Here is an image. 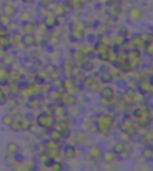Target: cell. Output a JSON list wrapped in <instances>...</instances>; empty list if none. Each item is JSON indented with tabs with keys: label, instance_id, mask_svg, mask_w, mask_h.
I'll use <instances>...</instances> for the list:
<instances>
[{
	"label": "cell",
	"instance_id": "obj_8",
	"mask_svg": "<svg viewBox=\"0 0 153 171\" xmlns=\"http://www.w3.org/2000/svg\"><path fill=\"white\" fill-rule=\"evenodd\" d=\"M123 131L125 133L128 134L130 136H132L133 135L136 134V127L133 126V123L131 121H125L124 122L122 123V126H121Z\"/></svg>",
	"mask_w": 153,
	"mask_h": 171
},
{
	"label": "cell",
	"instance_id": "obj_40",
	"mask_svg": "<svg viewBox=\"0 0 153 171\" xmlns=\"http://www.w3.org/2000/svg\"><path fill=\"white\" fill-rule=\"evenodd\" d=\"M45 82V78L44 77L40 76V74H36L34 76V83L37 85V86H42Z\"/></svg>",
	"mask_w": 153,
	"mask_h": 171
},
{
	"label": "cell",
	"instance_id": "obj_37",
	"mask_svg": "<svg viewBox=\"0 0 153 171\" xmlns=\"http://www.w3.org/2000/svg\"><path fill=\"white\" fill-rule=\"evenodd\" d=\"M22 36L23 35H21V34H19V33H14V35H13V37H10V39H11V42H12V44L14 45H17V44H19V43H21L22 42Z\"/></svg>",
	"mask_w": 153,
	"mask_h": 171
},
{
	"label": "cell",
	"instance_id": "obj_42",
	"mask_svg": "<svg viewBox=\"0 0 153 171\" xmlns=\"http://www.w3.org/2000/svg\"><path fill=\"white\" fill-rule=\"evenodd\" d=\"M81 69H82V70H84V71H86V72H90V71L92 69V67H93V66H92V63H91L90 61H88V60H87V61H86V62H85V63H84L81 66Z\"/></svg>",
	"mask_w": 153,
	"mask_h": 171
},
{
	"label": "cell",
	"instance_id": "obj_24",
	"mask_svg": "<svg viewBox=\"0 0 153 171\" xmlns=\"http://www.w3.org/2000/svg\"><path fill=\"white\" fill-rule=\"evenodd\" d=\"M113 151L116 154V156H120L124 151H126V145L124 143H116L115 145V146L113 148Z\"/></svg>",
	"mask_w": 153,
	"mask_h": 171
},
{
	"label": "cell",
	"instance_id": "obj_10",
	"mask_svg": "<svg viewBox=\"0 0 153 171\" xmlns=\"http://www.w3.org/2000/svg\"><path fill=\"white\" fill-rule=\"evenodd\" d=\"M22 27H23V30L24 31V33L34 34V32L38 29V24L34 22L27 21V22L22 23Z\"/></svg>",
	"mask_w": 153,
	"mask_h": 171
},
{
	"label": "cell",
	"instance_id": "obj_4",
	"mask_svg": "<svg viewBox=\"0 0 153 171\" xmlns=\"http://www.w3.org/2000/svg\"><path fill=\"white\" fill-rule=\"evenodd\" d=\"M22 43L26 47H30L36 45L37 40L34 34L30 33H24L22 36Z\"/></svg>",
	"mask_w": 153,
	"mask_h": 171
},
{
	"label": "cell",
	"instance_id": "obj_6",
	"mask_svg": "<svg viewBox=\"0 0 153 171\" xmlns=\"http://www.w3.org/2000/svg\"><path fill=\"white\" fill-rule=\"evenodd\" d=\"M13 44L11 42L10 37L7 34H0V48L7 52L12 47Z\"/></svg>",
	"mask_w": 153,
	"mask_h": 171
},
{
	"label": "cell",
	"instance_id": "obj_9",
	"mask_svg": "<svg viewBox=\"0 0 153 171\" xmlns=\"http://www.w3.org/2000/svg\"><path fill=\"white\" fill-rule=\"evenodd\" d=\"M43 24L45 25L46 29L50 30L55 29L58 23H57V20H56V16H54V15H48L44 18V22H43Z\"/></svg>",
	"mask_w": 153,
	"mask_h": 171
},
{
	"label": "cell",
	"instance_id": "obj_12",
	"mask_svg": "<svg viewBox=\"0 0 153 171\" xmlns=\"http://www.w3.org/2000/svg\"><path fill=\"white\" fill-rule=\"evenodd\" d=\"M103 151L100 147L92 146L89 149V155L91 160H99L100 159L102 158Z\"/></svg>",
	"mask_w": 153,
	"mask_h": 171
},
{
	"label": "cell",
	"instance_id": "obj_34",
	"mask_svg": "<svg viewBox=\"0 0 153 171\" xmlns=\"http://www.w3.org/2000/svg\"><path fill=\"white\" fill-rule=\"evenodd\" d=\"M14 120V116H12L10 113H9V114H5V115H4L3 118H2V123H3L5 126L9 127V126L11 125V123L13 122Z\"/></svg>",
	"mask_w": 153,
	"mask_h": 171
},
{
	"label": "cell",
	"instance_id": "obj_30",
	"mask_svg": "<svg viewBox=\"0 0 153 171\" xmlns=\"http://www.w3.org/2000/svg\"><path fill=\"white\" fill-rule=\"evenodd\" d=\"M49 136H50L51 139H54V140H57V141H60L62 139V136H61V132L58 131L57 129L56 128H51L50 132H49Z\"/></svg>",
	"mask_w": 153,
	"mask_h": 171
},
{
	"label": "cell",
	"instance_id": "obj_45",
	"mask_svg": "<svg viewBox=\"0 0 153 171\" xmlns=\"http://www.w3.org/2000/svg\"><path fill=\"white\" fill-rule=\"evenodd\" d=\"M61 136H62V138H64V139L69 138L70 136H71V130H70V128L67 127V128L64 129V130L61 132Z\"/></svg>",
	"mask_w": 153,
	"mask_h": 171
},
{
	"label": "cell",
	"instance_id": "obj_27",
	"mask_svg": "<svg viewBox=\"0 0 153 171\" xmlns=\"http://www.w3.org/2000/svg\"><path fill=\"white\" fill-rule=\"evenodd\" d=\"M11 23H12V18L10 16L5 15V14L0 15V26L7 28Z\"/></svg>",
	"mask_w": 153,
	"mask_h": 171
},
{
	"label": "cell",
	"instance_id": "obj_25",
	"mask_svg": "<svg viewBox=\"0 0 153 171\" xmlns=\"http://www.w3.org/2000/svg\"><path fill=\"white\" fill-rule=\"evenodd\" d=\"M6 151H7V152L10 153V154H14L15 152H17V151H20V147H19V145H18L16 143L11 142V143H9V144L6 145Z\"/></svg>",
	"mask_w": 153,
	"mask_h": 171
},
{
	"label": "cell",
	"instance_id": "obj_18",
	"mask_svg": "<svg viewBox=\"0 0 153 171\" xmlns=\"http://www.w3.org/2000/svg\"><path fill=\"white\" fill-rule=\"evenodd\" d=\"M62 95H63V92H61L58 88H53L49 92V99L56 102H59V101L61 100V97H62Z\"/></svg>",
	"mask_w": 153,
	"mask_h": 171
},
{
	"label": "cell",
	"instance_id": "obj_15",
	"mask_svg": "<svg viewBox=\"0 0 153 171\" xmlns=\"http://www.w3.org/2000/svg\"><path fill=\"white\" fill-rule=\"evenodd\" d=\"M142 18V13L139 9H132L129 14V19L132 23H139Z\"/></svg>",
	"mask_w": 153,
	"mask_h": 171
},
{
	"label": "cell",
	"instance_id": "obj_39",
	"mask_svg": "<svg viewBox=\"0 0 153 171\" xmlns=\"http://www.w3.org/2000/svg\"><path fill=\"white\" fill-rule=\"evenodd\" d=\"M8 101V96H6V94L3 91V89L0 87V106H4L6 104Z\"/></svg>",
	"mask_w": 153,
	"mask_h": 171
},
{
	"label": "cell",
	"instance_id": "obj_22",
	"mask_svg": "<svg viewBox=\"0 0 153 171\" xmlns=\"http://www.w3.org/2000/svg\"><path fill=\"white\" fill-rule=\"evenodd\" d=\"M3 14L12 17L16 14V8L12 5H6L3 8Z\"/></svg>",
	"mask_w": 153,
	"mask_h": 171
},
{
	"label": "cell",
	"instance_id": "obj_21",
	"mask_svg": "<svg viewBox=\"0 0 153 171\" xmlns=\"http://www.w3.org/2000/svg\"><path fill=\"white\" fill-rule=\"evenodd\" d=\"M47 149H56V148H62L61 145V142L57 141V140H54V139H49L46 141V143L44 144Z\"/></svg>",
	"mask_w": 153,
	"mask_h": 171
},
{
	"label": "cell",
	"instance_id": "obj_48",
	"mask_svg": "<svg viewBox=\"0 0 153 171\" xmlns=\"http://www.w3.org/2000/svg\"><path fill=\"white\" fill-rule=\"evenodd\" d=\"M146 51L148 52L149 54L153 55V42L150 43V44L148 45V47H147V48H146Z\"/></svg>",
	"mask_w": 153,
	"mask_h": 171
},
{
	"label": "cell",
	"instance_id": "obj_35",
	"mask_svg": "<svg viewBox=\"0 0 153 171\" xmlns=\"http://www.w3.org/2000/svg\"><path fill=\"white\" fill-rule=\"evenodd\" d=\"M32 124L30 121H27L26 119L21 121V131H28L31 128Z\"/></svg>",
	"mask_w": 153,
	"mask_h": 171
},
{
	"label": "cell",
	"instance_id": "obj_43",
	"mask_svg": "<svg viewBox=\"0 0 153 171\" xmlns=\"http://www.w3.org/2000/svg\"><path fill=\"white\" fill-rule=\"evenodd\" d=\"M30 14L28 13V12H24V13H22L21 15H20V20H21L22 23L30 21Z\"/></svg>",
	"mask_w": 153,
	"mask_h": 171
},
{
	"label": "cell",
	"instance_id": "obj_13",
	"mask_svg": "<svg viewBox=\"0 0 153 171\" xmlns=\"http://www.w3.org/2000/svg\"><path fill=\"white\" fill-rule=\"evenodd\" d=\"M64 155L66 159H74L77 155V149L72 145H66L63 148Z\"/></svg>",
	"mask_w": 153,
	"mask_h": 171
},
{
	"label": "cell",
	"instance_id": "obj_41",
	"mask_svg": "<svg viewBox=\"0 0 153 171\" xmlns=\"http://www.w3.org/2000/svg\"><path fill=\"white\" fill-rule=\"evenodd\" d=\"M51 169H52V170L54 171L63 170V169H64V164H63L62 162H60V161H56V160H55V162H54V164L52 165Z\"/></svg>",
	"mask_w": 153,
	"mask_h": 171
},
{
	"label": "cell",
	"instance_id": "obj_38",
	"mask_svg": "<svg viewBox=\"0 0 153 171\" xmlns=\"http://www.w3.org/2000/svg\"><path fill=\"white\" fill-rule=\"evenodd\" d=\"M74 67H75V63H72V62H68V61H65L63 64V69L65 72H70L74 70Z\"/></svg>",
	"mask_w": 153,
	"mask_h": 171
},
{
	"label": "cell",
	"instance_id": "obj_46",
	"mask_svg": "<svg viewBox=\"0 0 153 171\" xmlns=\"http://www.w3.org/2000/svg\"><path fill=\"white\" fill-rule=\"evenodd\" d=\"M24 119H26L27 121H30V122H32V121L36 119V116H35L34 113H32V112H27L26 115L24 116Z\"/></svg>",
	"mask_w": 153,
	"mask_h": 171
},
{
	"label": "cell",
	"instance_id": "obj_31",
	"mask_svg": "<svg viewBox=\"0 0 153 171\" xmlns=\"http://www.w3.org/2000/svg\"><path fill=\"white\" fill-rule=\"evenodd\" d=\"M24 164L25 165L27 169L30 171L35 170L37 168V162L35 160H24Z\"/></svg>",
	"mask_w": 153,
	"mask_h": 171
},
{
	"label": "cell",
	"instance_id": "obj_2",
	"mask_svg": "<svg viewBox=\"0 0 153 171\" xmlns=\"http://www.w3.org/2000/svg\"><path fill=\"white\" fill-rule=\"evenodd\" d=\"M97 129L100 132H107L114 125V119L107 114H102L97 120Z\"/></svg>",
	"mask_w": 153,
	"mask_h": 171
},
{
	"label": "cell",
	"instance_id": "obj_1",
	"mask_svg": "<svg viewBox=\"0 0 153 171\" xmlns=\"http://www.w3.org/2000/svg\"><path fill=\"white\" fill-rule=\"evenodd\" d=\"M36 121L39 125L40 127L43 129H48L50 130L51 128L54 127L56 124V119L55 116L52 115L49 112H40L37 117H36Z\"/></svg>",
	"mask_w": 153,
	"mask_h": 171
},
{
	"label": "cell",
	"instance_id": "obj_16",
	"mask_svg": "<svg viewBox=\"0 0 153 171\" xmlns=\"http://www.w3.org/2000/svg\"><path fill=\"white\" fill-rule=\"evenodd\" d=\"M116 154L114 152L113 150L106 151L102 154V159L106 163H113V161L116 160Z\"/></svg>",
	"mask_w": 153,
	"mask_h": 171
},
{
	"label": "cell",
	"instance_id": "obj_17",
	"mask_svg": "<svg viewBox=\"0 0 153 171\" xmlns=\"http://www.w3.org/2000/svg\"><path fill=\"white\" fill-rule=\"evenodd\" d=\"M84 38V31L82 30H71L70 39L74 42L81 41Z\"/></svg>",
	"mask_w": 153,
	"mask_h": 171
},
{
	"label": "cell",
	"instance_id": "obj_23",
	"mask_svg": "<svg viewBox=\"0 0 153 171\" xmlns=\"http://www.w3.org/2000/svg\"><path fill=\"white\" fill-rule=\"evenodd\" d=\"M22 90H21L18 83H11V84H9V94L10 95H12V96L16 97V96L19 95V93Z\"/></svg>",
	"mask_w": 153,
	"mask_h": 171
},
{
	"label": "cell",
	"instance_id": "obj_20",
	"mask_svg": "<svg viewBox=\"0 0 153 171\" xmlns=\"http://www.w3.org/2000/svg\"><path fill=\"white\" fill-rule=\"evenodd\" d=\"M101 96L105 100H111V99H113V97H114V90L111 87H104L101 91Z\"/></svg>",
	"mask_w": 153,
	"mask_h": 171
},
{
	"label": "cell",
	"instance_id": "obj_44",
	"mask_svg": "<svg viewBox=\"0 0 153 171\" xmlns=\"http://www.w3.org/2000/svg\"><path fill=\"white\" fill-rule=\"evenodd\" d=\"M55 160H55L54 158H52L50 156H49V157L47 158V160L43 162V164H44V166L47 167V168H51L52 165L54 164Z\"/></svg>",
	"mask_w": 153,
	"mask_h": 171
},
{
	"label": "cell",
	"instance_id": "obj_19",
	"mask_svg": "<svg viewBox=\"0 0 153 171\" xmlns=\"http://www.w3.org/2000/svg\"><path fill=\"white\" fill-rule=\"evenodd\" d=\"M40 104V100L36 96H32V97L29 98V99H28V102H26V106H27V108H28V109L37 108Z\"/></svg>",
	"mask_w": 153,
	"mask_h": 171
},
{
	"label": "cell",
	"instance_id": "obj_11",
	"mask_svg": "<svg viewBox=\"0 0 153 171\" xmlns=\"http://www.w3.org/2000/svg\"><path fill=\"white\" fill-rule=\"evenodd\" d=\"M16 62V56L13 53H5L2 57V63L5 66H12Z\"/></svg>",
	"mask_w": 153,
	"mask_h": 171
},
{
	"label": "cell",
	"instance_id": "obj_7",
	"mask_svg": "<svg viewBox=\"0 0 153 171\" xmlns=\"http://www.w3.org/2000/svg\"><path fill=\"white\" fill-rule=\"evenodd\" d=\"M87 54L82 51H75L73 54V61L75 64H77L79 66H81L86 61H87Z\"/></svg>",
	"mask_w": 153,
	"mask_h": 171
},
{
	"label": "cell",
	"instance_id": "obj_29",
	"mask_svg": "<svg viewBox=\"0 0 153 171\" xmlns=\"http://www.w3.org/2000/svg\"><path fill=\"white\" fill-rule=\"evenodd\" d=\"M142 156H143V158H145L147 160H151V159H153V147H145L144 150H143V151H142Z\"/></svg>",
	"mask_w": 153,
	"mask_h": 171
},
{
	"label": "cell",
	"instance_id": "obj_26",
	"mask_svg": "<svg viewBox=\"0 0 153 171\" xmlns=\"http://www.w3.org/2000/svg\"><path fill=\"white\" fill-rule=\"evenodd\" d=\"M71 30H82L85 31V24L82 22H73L70 23Z\"/></svg>",
	"mask_w": 153,
	"mask_h": 171
},
{
	"label": "cell",
	"instance_id": "obj_53",
	"mask_svg": "<svg viewBox=\"0 0 153 171\" xmlns=\"http://www.w3.org/2000/svg\"><path fill=\"white\" fill-rule=\"evenodd\" d=\"M22 1L25 4H31V3L35 2V0H22Z\"/></svg>",
	"mask_w": 153,
	"mask_h": 171
},
{
	"label": "cell",
	"instance_id": "obj_32",
	"mask_svg": "<svg viewBox=\"0 0 153 171\" xmlns=\"http://www.w3.org/2000/svg\"><path fill=\"white\" fill-rule=\"evenodd\" d=\"M9 127L11 128V130L14 131V132H19L21 131V121L20 120H14L13 122L11 123V125L9 126Z\"/></svg>",
	"mask_w": 153,
	"mask_h": 171
},
{
	"label": "cell",
	"instance_id": "obj_14",
	"mask_svg": "<svg viewBox=\"0 0 153 171\" xmlns=\"http://www.w3.org/2000/svg\"><path fill=\"white\" fill-rule=\"evenodd\" d=\"M8 72V69L5 67H0V87H5L9 85Z\"/></svg>",
	"mask_w": 153,
	"mask_h": 171
},
{
	"label": "cell",
	"instance_id": "obj_51",
	"mask_svg": "<svg viewBox=\"0 0 153 171\" xmlns=\"http://www.w3.org/2000/svg\"><path fill=\"white\" fill-rule=\"evenodd\" d=\"M0 34H7V28L0 26Z\"/></svg>",
	"mask_w": 153,
	"mask_h": 171
},
{
	"label": "cell",
	"instance_id": "obj_52",
	"mask_svg": "<svg viewBox=\"0 0 153 171\" xmlns=\"http://www.w3.org/2000/svg\"><path fill=\"white\" fill-rule=\"evenodd\" d=\"M48 44H49V43H48L47 39H42V40L40 41V46H41V47H45Z\"/></svg>",
	"mask_w": 153,
	"mask_h": 171
},
{
	"label": "cell",
	"instance_id": "obj_47",
	"mask_svg": "<svg viewBox=\"0 0 153 171\" xmlns=\"http://www.w3.org/2000/svg\"><path fill=\"white\" fill-rule=\"evenodd\" d=\"M145 138L146 140L150 141V142H153V131H150L145 135Z\"/></svg>",
	"mask_w": 153,
	"mask_h": 171
},
{
	"label": "cell",
	"instance_id": "obj_54",
	"mask_svg": "<svg viewBox=\"0 0 153 171\" xmlns=\"http://www.w3.org/2000/svg\"><path fill=\"white\" fill-rule=\"evenodd\" d=\"M14 1H17V0H14Z\"/></svg>",
	"mask_w": 153,
	"mask_h": 171
},
{
	"label": "cell",
	"instance_id": "obj_5",
	"mask_svg": "<svg viewBox=\"0 0 153 171\" xmlns=\"http://www.w3.org/2000/svg\"><path fill=\"white\" fill-rule=\"evenodd\" d=\"M75 140L79 145H83L86 146L89 144L90 141V137L83 132L81 131H77L75 134Z\"/></svg>",
	"mask_w": 153,
	"mask_h": 171
},
{
	"label": "cell",
	"instance_id": "obj_33",
	"mask_svg": "<svg viewBox=\"0 0 153 171\" xmlns=\"http://www.w3.org/2000/svg\"><path fill=\"white\" fill-rule=\"evenodd\" d=\"M5 160L6 165L9 166V167H14L15 164H16V162H15V160H14V155H13V154H10V153H8V154L5 155Z\"/></svg>",
	"mask_w": 153,
	"mask_h": 171
},
{
	"label": "cell",
	"instance_id": "obj_3",
	"mask_svg": "<svg viewBox=\"0 0 153 171\" xmlns=\"http://www.w3.org/2000/svg\"><path fill=\"white\" fill-rule=\"evenodd\" d=\"M77 102V98L75 95L69 94L67 92H63L61 100L58 103H61L65 106H73L75 105Z\"/></svg>",
	"mask_w": 153,
	"mask_h": 171
},
{
	"label": "cell",
	"instance_id": "obj_36",
	"mask_svg": "<svg viewBox=\"0 0 153 171\" xmlns=\"http://www.w3.org/2000/svg\"><path fill=\"white\" fill-rule=\"evenodd\" d=\"M13 155H14V159L16 164H17V163H24V162L25 157H24V155L23 153H21L20 151H17V152H15L14 154H13Z\"/></svg>",
	"mask_w": 153,
	"mask_h": 171
},
{
	"label": "cell",
	"instance_id": "obj_50",
	"mask_svg": "<svg viewBox=\"0 0 153 171\" xmlns=\"http://www.w3.org/2000/svg\"><path fill=\"white\" fill-rule=\"evenodd\" d=\"M45 47L47 49V52H49V53H52V52L54 51V47H53V46L50 45V44H48Z\"/></svg>",
	"mask_w": 153,
	"mask_h": 171
},
{
	"label": "cell",
	"instance_id": "obj_49",
	"mask_svg": "<svg viewBox=\"0 0 153 171\" xmlns=\"http://www.w3.org/2000/svg\"><path fill=\"white\" fill-rule=\"evenodd\" d=\"M29 57H31V58H38L39 57V52L38 51H36V50H33V51H31L30 53V56Z\"/></svg>",
	"mask_w": 153,
	"mask_h": 171
},
{
	"label": "cell",
	"instance_id": "obj_28",
	"mask_svg": "<svg viewBox=\"0 0 153 171\" xmlns=\"http://www.w3.org/2000/svg\"><path fill=\"white\" fill-rule=\"evenodd\" d=\"M56 72H57L56 71V67L54 64H52V63H48L44 67V72L47 74V75H49V76H53Z\"/></svg>",
	"mask_w": 153,
	"mask_h": 171
}]
</instances>
